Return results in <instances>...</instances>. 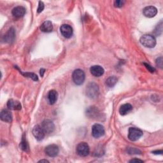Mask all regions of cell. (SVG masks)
<instances>
[{"label":"cell","instance_id":"cell-1","mask_svg":"<svg viewBox=\"0 0 163 163\" xmlns=\"http://www.w3.org/2000/svg\"><path fill=\"white\" fill-rule=\"evenodd\" d=\"M140 43L147 48H154L156 45L155 37L151 34H145L140 38Z\"/></svg>","mask_w":163,"mask_h":163},{"label":"cell","instance_id":"cell-2","mask_svg":"<svg viewBox=\"0 0 163 163\" xmlns=\"http://www.w3.org/2000/svg\"><path fill=\"white\" fill-rule=\"evenodd\" d=\"M72 78H73V81L74 82V83L76 85L81 86L82 84H84L85 81V78H86L85 73L82 69H77L73 72Z\"/></svg>","mask_w":163,"mask_h":163},{"label":"cell","instance_id":"cell-3","mask_svg":"<svg viewBox=\"0 0 163 163\" xmlns=\"http://www.w3.org/2000/svg\"><path fill=\"white\" fill-rule=\"evenodd\" d=\"M143 136V131L138 128L131 127L128 131V138L132 142L137 141Z\"/></svg>","mask_w":163,"mask_h":163},{"label":"cell","instance_id":"cell-4","mask_svg":"<svg viewBox=\"0 0 163 163\" xmlns=\"http://www.w3.org/2000/svg\"><path fill=\"white\" fill-rule=\"evenodd\" d=\"M76 152L77 154L80 157H86L90 152L89 146L86 142H80L77 146Z\"/></svg>","mask_w":163,"mask_h":163},{"label":"cell","instance_id":"cell-5","mask_svg":"<svg viewBox=\"0 0 163 163\" xmlns=\"http://www.w3.org/2000/svg\"><path fill=\"white\" fill-rule=\"evenodd\" d=\"M99 92L98 86L95 83H90L86 88L87 96L90 98H95L98 96Z\"/></svg>","mask_w":163,"mask_h":163},{"label":"cell","instance_id":"cell-6","mask_svg":"<svg viewBox=\"0 0 163 163\" xmlns=\"http://www.w3.org/2000/svg\"><path fill=\"white\" fill-rule=\"evenodd\" d=\"M104 134V129L102 125L95 124L92 127V135L95 138L102 137Z\"/></svg>","mask_w":163,"mask_h":163},{"label":"cell","instance_id":"cell-7","mask_svg":"<svg viewBox=\"0 0 163 163\" xmlns=\"http://www.w3.org/2000/svg\"><path fill=\"white\" fill-rule=\"evenodd\" d=\"M45 134H51L55 130V125L54 122L51 120H45L42 122L41 125Z\"/></svg>","mask_w":163,"mask_h":163},{"label":"cell","instance_id":"cell-8","mask_svg":"<svg viewBox=\"0 0 163 163\" xmlns=\"http://www.w3.org/2000/svg\"><path fill=\"white\" fill-rule=\"evenodd\" d=\"M45 152L49 157H55L58 155V154H59V149L57 145L55 144H52L45 147Z\"/></svg>","mask_w":163,"mask_h":163},{"label":"cell","instance_id":"cell-9","mask_svg":"<svg viewBox=\"0 0 163 163\" xmlns=\"http://www.w3.org/2000/svg\"><path fill=\"white\" fill-rule=\"evenodd\" d=\"M32 133L34 137L38 141H42L45 135V133L43 130L42 129V126L39 125H37L33 127Z\"/></svg>","mask_w":163,"mask_h":163},{"label":"cell","instance_id":"cell-10","mask_svg":"<svg viewBox=\"0 0 163 163\" xmlns=\"http://www.w3.org/2000/svg\"><path fill=\"white\" fill-rule=\"evenodd\" d=\"M60 31L62 35L66 38H71L73 35V28L68 24H63L60 27Z\"/></svg>","mask_w":163,"mask_h":163},{"label":"cell","instance_id":"cell-11","mask_svg":"<svg viewBox=\"0 0 163 163\" xmlns=\"http://www.w3.org/2000/svg\"><path fill=\"white\" fill-rule=\"evenodd\" d=\"M143 15L148 18H152L157 14V9L154 6H148L143 10Z\"/></svg>","mask_w":163,"mask_h":163},{"label":"cell","instance_id":"cell-12","mask_svg":"<svg viewBox=\"0 0 163 163\" xmlns=\"http://www.w3.org/2000/svg\"><path fill=\"white\" fill-rule=\"evenodd\" d=\"M90 72L93 76L96 77H99L104 74V70L102 66L99 65H95L90 67Z\"/></svg>","mask_w":163,"mask_h":163},{"label":"cell","instance_id":"cell-13","mask_svg":"<svg viewBox=\"0 0 163 163\" xmlns=\"http://www.w3.org/2000/svg\"><path fill=\"white\" fill-rule=\"evenodd\" d=\"M7 107L13 110H20L22 108V105L19 101L11 99L7 102Z\"/></svg>","mask_w":163,"mask_h":163},{"label":"cell","instance_id":"cell-14","mask_svg":"<svg viewBox=\"0 0 163 163\" xmlns=\"http://www.w3.org/2000/svg\"><path fill=\"white\" fill-rule=\"evenodd\" d=\"M12 15L16 18H20L24 16L26 14V8L22 6H18L13 8L11 11Z\"/></svg>","mask_w":163,"mask_h":163},{"label":"cell","instance_id":"cell-15","mask_svg":"<svg viewBox=\"0 0 163 163\" xmlns=\"http://www.w3.org/2000/svg\"><path fill=\"white\" fill-rule=\"evenodd\" d=\"M0 118H1L2 121L10 123L12 121V115L9 110H3L1 112V114H0Z\"/></svg>","mask_w":163,"mask_h":163},{"label":"cell","instance_id":"cell-16","mask_svg":"<svg viewBox=\"0 0 163 163\" xmlns=\"http://www.w3.org/2000/svg\"><path fill=\"white\" fill-rule=\"evenodd\" d=\"M40 30L43 33H50L53 29L52 22L49 20H46L43 22L40 28Z\"/></svg>","mask_w":163,"mask_h":163},{"label":"cell","instance_id":"cell-17","mask_svg":"<svg viewBox=\"0 0 163 163\" xmlns=\"http://www.w3.org/2000/svg\"><path fill=\"white\" fill-rule=\"evenodd\" d=\"M15 37V30L13 28H10L4 37L5 42L7 43H11V42H14Z\"/></svg>","mask_w":163,"mask_h":163},{"label":"cell","instance_id":"cell-18","mask_svg":"<svg viewBox=\"0 0 163 163\" xmlns=\"http://www.w3.org/2000/svg\"><path fill=\"white\" fill-rule=\"evenodd\" d=\"M133 109V107L131 104L130 103H126L120 107L119 109V113L121 115H126L127 113H129Z\"/></svg>","mask_w":163,"mask_h":163},{"label":"cell","instance_id":"cell-19","mask_svg":"<svg viewBox=\"0 0 163 163\" xmlns=\"http://www.w3.org/2000/svg\"><path fill=\"white\" fill-rule=\"evenodd\" d=\"M57 98H58V94L56 90H51L49 91L48 94V101L49 102V104H55L57 100Z\"/></svg>","mask_w":163,"mask_h":163},{"label":"cell","instance_id":"cell-20","mask_svg":"<svg viewBox=\"0 0 163 163\" xmlns=\"http://www.w3.org/2000/svg\"><path fill=\"white\" fill-rule=\"evenodd\" d=\"M98 109L96 108L95 107H90L88 110H87V115L88 117L90 118H95L96 116L98 117Z\"/></svg>","mask_w":163,"mask_h":163},{"label":"cell","instance_id":"cell-21","mask_svg":"<svg viewBox=\"0 0 163 163\" xmlns=\"http://www.w3.org/2000/svg\"><path fill=\"white\" fill-rule=\"evenodd\" d=\"M117 78L115 76L110 77L106 80V85L109 87H113L117 82Z\"/></svg>","mask_w":163,"mask_h":163},{"label":"cell","instance_id":"cell-22","mask_svg":"<svg viewBox=\"0 0 163 163\" xmlns=\"http://www.w3.org/2000/svg\"><path fill=\"white\" fill-rule=\"evenodd\" d=\"M20 147L22 150L26 151V152L29 150V146H28V144L26 142V137L24 136V135L22 136V141H21L20 144Z\"/></svg>","mask_w":163,"mask_h":163},{"label":"cell","instance_id":"cell-23","mask_svg":"<svg viewBox=\"0 0 163 163\" xmlns=\"http://www.w3.org/2000/svg\"><path fill=\"white\" fill-rule=\"evenodd\" d=\"M162 22L161 21L159 22V24H158L157 25V26L154 30V33L156 35L159 36L162 33Z\"/></svg>","mask_w":163,"mask_h":163},{"label":"cell","instance_id":"cell-24","mask_svg":"<svg viewBox=\"0 0 163 163\" xmlns=\"http://www.w3.org/2000/svg\"><path fill=\"white\" fill-rule=\"evenodd\" d=\"M22 75H24L26 77L31 78L34 81H38V76L34 73H22Z\"/></svg>","mask_w":163,"mask_h":163},{"label":"cell","instance_id":"cell-25","mask_svg":"<svg viewBox=\"0 0 163 163\" xmlns=\"http://www.w3.org/2000/svg\"><path fill=\"white\" fill-rule=\"evenodd\" d=\"M127 152L130 154H139L141 152L139 151V150L136 149V148H129L127 150Z\"/></svg>","mask_w":163,"mask_h":163},{"label":"cell","instance_id":"cell-26","mask_svg":"<svg viewBox=\"0 0 163 163\" xmlns=\"http://www.w3.org/2000/svg\"><path fill=\"white\" fill-rule=\"evenodd\" d=\"M156 65L159 67L160 68H162V66H163V59H162V57H158L157 59H156Z\"/></svg>","mask_w":163,"mask_h":163},{"label":"cell","instance_id":"cell-27","mask_svg":"<svg viewBox=\"0 0 163 163\" xmlns=\"http://www.w3.org/2000/svg\"><path fill=\"white\" fill-rule=\"evenodd\" d=\"M124 4V1H121V0H117L114 2V6L117 8H121L122 7Z\"/></svg>","mask_w":163,"mask_h":163},{"label":"cell","instance_id":"cell-28","mask_svg":"<svg viewBox=\"0 0 163 163\" xmlns=\"http://www.w3.org/2000/svg\"><path fill=\"white\" fill-rule=\"evenodd\" d=\"M44 9V4L42 2H39L38 3V9H37V12L38 14L41 13L42 11Z\"/></svg>","mask_w":163,"mask_h":163},{"label":"cell","instance_id":"cell-29","mask_svg":"<svg viewBox=\"0 0 163 163\" xmlns=\"http://www.w3.org/2000/svg\"><path fill=\"white\" fill-rule=\"evenodd\" d=\"M144 64V65L145 66V67L148 69V70L150 72H152V73H153V72H154L155 71H156V69H155V68H153L152 66H151L150 65H149L148 64H147V63H143Z\"/></svg>","mask_w":163,"mask_h":163},{"label":"cell","instance_id":"cell-30","mask_svg":"<svg viewBox=\"0 0 163 163\" xmlns=\"http://www.w3.org/2000/svg\"><path fill=\"white\" fill-rule=\"evenodd\" d=\"M130 162H143L142 160L140 159H133L130 161Z\"/></svg>","mask_w":163,"mask_h":163},{"label":"cell","instance_id":"cell-31","mask_svg":"<svg viewBox=\"0 0 163 163\" xmlns=\"http://www.w3.org/2000/svg\"><path fill=\"white\" fill-rule=\"evenodd\" d=\"M154 154H162V150H158V151H154L152 152Z\"/></svg>","mask_w":163,"mask_h":163},{"label":"cell","instance_id":"cell-32","mask_svg":"<svg viewBox=\"0 0 163 163\" xmlns=\"http://www.w3.org/2000/svg\"><path fill=\"white\" fill-rule=\"evenodd\" d=\"M45 69H40V75H41V77H43V74H44V73H45Z\"/></svg>","mask_w":163,"mask_h":163},{"label":"cell","instance_id":"cell-33","mask_svg":"<svg viewBox=\"0 0 163 163\" xmlns=\"http://www.w3.org/2000/svg\"><path fill=\"white\" fill-rule=\"evenodd\" d=\"M49 162V161H47V160H45V159H43V160H40L38 162Z\"/></svg>","mask_w":163,"mask_h":163}]
</instances>
